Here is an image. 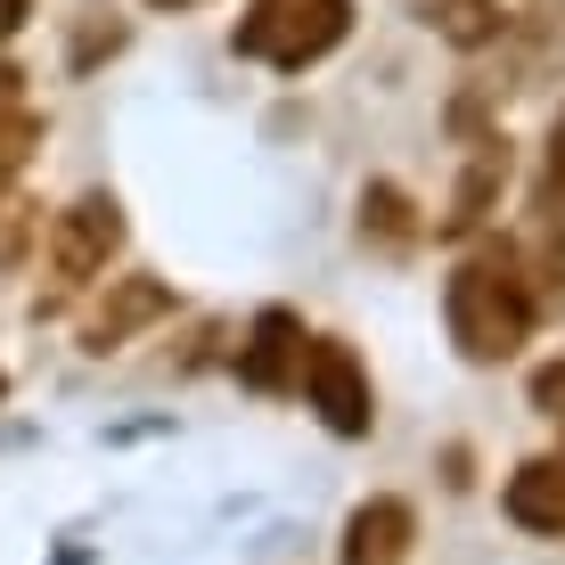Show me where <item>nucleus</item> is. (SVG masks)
<instances>
[{
	"mask_svg": "<svg viewBox=\"0 0 565 565\" xmlns=\"http://www.w3.org/2000/svg\"><path fill=\"white\" fill-rule=\"evenodd\" d=\"M533 279H524L516 246H483V255H467L451 270V287H443V320H451V344L476 369H500L516 361V344L533 337Z\"/></svg>",
	"mask_w": 565,
	"mask_h": 565,
	"instance_id": "f257e3e1",
	"label": "nucleus"
},
{
	"mask_svg": "<svg viewBox=\"0 0 565 565\" xmlns=\"http://www.w3.org/2000/svg\"><path fill=\"white\" fill-rule=\"evenodd\" d=\"M344 33H353V0H255V17L238 25V50L270 57L279 74H303V66H320Z\"/></svg>",
	"mask_w": 565,
	"mask_h": 565,
	"instance_id": "f03ea898",
	"label": "nucleus"
},
{
	"mask_svg": "<svg viewBox=\"0 0 565 565\" xmlns=\"http://www.w3.org/2000/svg\"><path fill=\"white\" fill-rule=\"evenodd\" d=\"M115 246H124V205H115L107 189L74 198V205L50 222V270H57L66 287H90V279H107Z\"/></svg>",
	"mask_w": 565,
	"mask_h": 565,
	"instance_id": "7ed1b4c3",
	"label": "nucleus"
},
{
	"mask_svg": "<svg viewBox=\"0 0 565 565\" xmlns=\"http://www.w3.org/2000/svg\"><path fill=\"white\" fill-rule=\"evenodd\" d=\"M303 394H311V411L328 418V435H369L377 426V394H369V369L344 353L337 337H311L303 344Z\"/></svg>",
	"mask_w": 565,
	"mask_h": 565,
	"instance_id": "20e7f679",
	"label": "nucleus"
},
{
	"mask_svg": "<svg viewBox=\"0 0 565 565\" xmlns=\"http://www.w3.org/2000/svg\"><path fill=\"white\" fill-rule=\"evenodd\" d=\"M172 311V287L164 279H107V296H99V311L83 320V353H115V344H131L148 320H164Z\"/></svg>",
	"mask_w": 565,
	"mask_h": 565,
	"instance_id": "39448f33",
	"label": "nucleus"
},
{
	"mask_svg": "<svg viewBox=\"0 0 565 565\" xmlns=\"http://www.w3.org/2000/svg\"><path fill=\"white\" fill-rule=\"evenodd\" d=\"M411 541H418V509L394 500V492H377L344 524V565H411Z\"/></svg>",
	"mask_w": 565,
	"mask_h": 565,
	"instance_id": "423d86ee",
	"label": "nucleus"
},
{
	"mask_svg": "<svg viewBox=\"0 0 565 565\" xmlns=\"http://www.w3.org/2000/svg\"><path fill=\"white\" fill-rule=\"evenodd\" d=\"M303 320L296 311H263L255 320V337H246V353H238V369H246V385H263V394H279V385H296L303 377Z\"/></svg>",
	"mask_w": 565,
	"mask_h": 565,
	"instance_id": "0eeeda50",
	"label": "nucleus"
},
{
	"mask_svg": "<svg viewBox=\"0 0 565 565\" xmlns=\"http://www.w3.org/2000/svg\"><path fill=\"white\" fill-rule=\"evenodd\" d=\"M500 189H509V140H483L476 156H467L459 189H451V213H443V230H451V238L483 230V222H492V205H500Z\"/></svg>",
	"mask_w": 565,
	"mask_h": 565,
	"instance_id": "6e6552de",
	"label": "nucleus"
},
{
	"mask_svg": "<svg viewBox=\"0 0 565 565\" xmlns=\"http://www.w3.org/2000/svg\"><path fill=\"white\" fill-rule=\"evenodd\" d=\"M509 516L524 524V533H550L565 541V459H533L509 476Z\"/></svg>",
	"mask_w": 565,
	"mask_h": 565,
	"instance_id": "1a4fd4ad",
	"label": "nucleus"
},
{
	"mask_svg": "<svg viewBox=\"0 0 565 565\" xmlns=\"http://www.w3.org/2000/svg\"><path fill=\"white\" fill-rule=\"evenodd\" d=\"M524 17V0H443L435 9V25H443V42H459V50H483V42H500Z\"/></svg>",
	"mask_w": 565,
	"mask_h": 565,
	"instance_id": "9d476101",
	"label": "nucleus"
},
{
	"mask_svg": "<svg viewBox=\"0 0 565 565\" xmlns=\"http://www.w3.org/2000/svg\"><path fill=\"white\" fill-rule=\"evenodd\" d=\"M33 140H42V124H33L25 107H0V189L25 172V156H33Z\"/></svg>",
	"mask_w": 565,
	"mask_h": 565,
	"instance_id": "9b49d317",
	"label": "nucleus"
},
{
	"mask_svg": "<svg viewBox=\"0 0 565 565\" xmlns=\"http://www.w3.org/2000/svg\"><path fill=\"white\" fill-rule=\"evenodd\" d=\"M361 222H377L385 238H411V198H402V189H369V198H361Z\"/></svg>",
	"mask_w": 565,
	"mask_h": 565,
	"instance_id": "f8f14e48",
	"label": "nucleus"
},
{
	"mask_svg": "<svg viewBox=\"0 0 565 565\" xmlns=\"http://www.w3.org/2000/svg\"><path fill=\"white\" fill-rule=\"evenodd\" d=\"M17 25H25V0H0V42H9Z\"/></svg>",
	"mask_w": 565,
	"mask_h": 565,
	"instance_id": "ddd939ff",
	"label": "nucleus"
},
{
	"mask_svg": "<svg viewBox=\"0 0 565 565\" xmlns=\"http://www.w3.org/2000/svg\"><path fill=\"white\" fill-rule=\"evenodd\" d=\"M17 83H25V74H17L9 57H0V107H17Z\"/></svg>",
	"mask_w": 565,
	"mask_h": 565,
	"instance_id": "4468645a",
	"label": "nucleus"
},
{
	"mask_svg": "<svg viewBox=\"0 0 565 565\" xmlns=\"http://www.w3.org/2000/svg\"><path fill=\"white\" fill-rule=\"evenodd\" d=\"M148 9H198V0H148Z\"/></svg>",
	"mask_w": 565,
	"mask_h": 565,
	"instance_id": "2eb2a0df",
	"label": "nucleus"
},
{
	"mask_svg": "<svg viewBox=\"0 0 565 565\" xmlns=\"http://www.w3.org/2000/svg\"><path fill=\"white\" fill-rule=\"evenodd\" d=\"M426 9H443V0H426Z\"/></svg>",
	"mask_w": 565,
	"mask_h": 565,
	"instance_id": "dca6fc26",
	"label": "nucleus"
}]
</instances>
